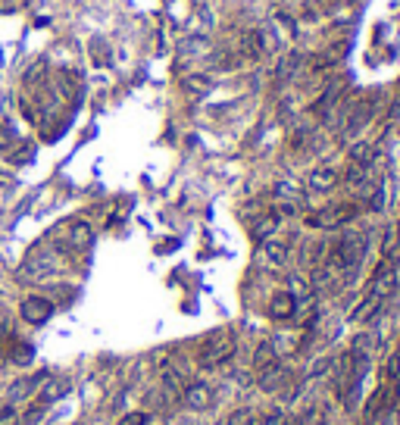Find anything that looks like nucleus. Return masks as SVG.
I'll list each match as a JSON object with an SVG mask.
<instances>
[{"mask_svg":"<svg viewBox=\"0 0 400 425\" xmlns=\"http://www.w3.org/2000/svg\"><path fill=\"white\" fill-rule=\"evenodd\" d=\"M394 285H397V275H394V269L381 266L378 272H375L372 285H369L366 297L360 300V306H353V312H350V319H353V322H366V319H372L375 312L381 310V303H385V300L391 297Z\"/></svg>","mask_w":400,"mask_h":425,"instance_id":"f257e3e1","label":"nucleus"},{"mask_svg":"<svg viewBox=\"0 0 400 425\" xmlns=\"http://www.w3.org/2000/svg\"><path fill=\"white\" fill-rule=\"evenodd\" d=\"M231 353H235V335H231L228 328H219L203 341L200 356H197V366L206 369V372H212V369L225 366V362L231 360Z\"/></svg>","mask_w":400,"mask_h":425,"instance_id":"f03ea898","label":"nucleus"},{"mask_svg":"<svg viewBox=\"0 0 400 425\" xmlns=\"http://www.w3.org/2000/svg\"><path fill=\"white\" fill-rule=\"evenodd\" d=\"M56 269H60V260H56L53 250L38 247V250H31V253L25 256V262L19 266L16 278L19 281H44V278H50Z\"/></svg>","mask_w":400,"mask_h":425,"instance_id":"7ed1b4c3","label":"nucleus"},{"mask_svg":"<svg viewBox=\"0 0 400 425\" xmlns=\"http://www.w3.org/2000/svg\"><path fill=\"white\" fill-rule=\"evenodd\" d=\"M356 212L360 210H356L353 203H331V206H325L322 212L310 216V225H316V228H341V225L350 222Z\"/></svg>","mask_w":400,"mask_h":425,"instance_id":"20e7f679","label":"nucleus"},{"mask_svg":"<svg viewBox=\"0 0 400 425\" xmlns=\"http://www.w3.org/2000/svg\"><path fill=\"white\" fill-rule=\"evenodd\" d=\"M19 316H22L28 325L50 322V316H53V300L41 297V294H31V297H25L22 303H19Z\"/></svg>","mask_w":400,"mask_h":425,"instance_id":"39448f33","label":"nucleus"},{"mask_svg":"<svg viewBox=\"0 0 400 425\" xmlns=\"http://www.w3.org/2000/svg\"><path fill=\"white\" fill-rule=\"evenodd\" d=\"M50 381V372H35L25 375V378H16L10 388H6V403H19V400H28L31 394H38V388H44Z\"/></svg>","mask_w":400,"mask_h":425,"instance_id":"423d86ee","label":"nucleus"},{"mask_svg":"<svg viewBox=\"0 0 400 425\" xmlns=\"http://www.w3.org/2000/svg\"><path fill=\"white\" fill-rule=\"evenodd\" d=\"M306 62V53H300V50H288V53L278 56V62H275V85H288V81L297 78V72L303 69Z\"/></svg>","mask_w":400,"mask_h":425,"instance_id":"0eeeda50","label":"nucleus"},{"mask_svg":"<svg viewBox=\"0 0 400 425\" xmlns=\"http://www.w3.org/2000/svg\"><path fill=\"white\" fill-rule=\"evenodd\" d=\"M372 112H375V106L369 103V100H360V103H353V106H350L347 119H344V138H353V135H360V131L369 125V119H372Z\"/></svg>","mask_w":400,"mask_h":425,"instance_id":"6e6552de","label":"nucleus"},{"mask_svg":"<svg viewBox=\"0 0 400 425\" xmlns=\"http://www.w3.org/2000/svg\"><path fill=\"white\" fill-rule=\"evenodd\" d=\"M181 400H185L188 410H206V406L212 403V391H210V385H203V381H194V385L181 388Z\"/></svg>","mask_w":400,"mask_h":425,"instance_id":"1a4fd4ad","label":"nucleus"},{"mask_svg":"<svg viewBox=\"0 0 400 425\" xmlns=\"http://www.w3.org/2000/svg\"><path fill=\"white\" fill-rule=\"evenodd\" d=\"M260 260L266 262V266H281V262L288 260V244L275 241V238L260 241Z\"/></svg>","mask_w":400,"mask_h":425,"instance_id":"9d476101","label":"nucleus"},{"mask_svg":"<svg viewBox=\"0 0 400 425\" xmlns=\"http://www.w3.org/2000/svg\"><path fill=\"white\" fill-rule=\"evenodd\" d=\"M306 185H310V191L325 194V191H331V188L338 185V172H335V169H328V166H319V169H312V172H310Z\"/></svg>","mask_w":400,"mask_h":425,"instance_id":"9b49d317","label":"nucleus"},{"mask_svg":"<svg viewBox=\"0 0 400 425\" xmlns=\"http://www.w3.org/2000/svg\"><path fill=\"white\" fill-rule=\"evenodd\" d=\"M294 310H297V303H294V297L288 291H275L272 300H269L272 319H294Z\"/></svg>","mask_w":400,"mask_h":425,"instance_id":"f8f14e48","label":"nucleus"},{"mask_svg":"<svg viewBox=\"0 0 400 425\" xmlns=\"http://www.w3.org/2000/svg\"><path fill=\"white\" fill-rule=\"evenodd\" d=\"M278 222H281V216L278 212H266V216H260L253 225H250V238L253 241H266V238H272L275 235V228H278Z\"/></svg>","mask_w":400,"mask_h":425,"instance_id":"ddd939ff","label":"nucleus"},{"mask_svg":"<svg viewBox=\"0 0 400 425\" xmlns=\"http://www.w3.org/2000/svg\"><path fill=\"white\" fill-rule=\"evenodd\" d=\"M91 241H94V228L88 222H72L69 225V247L72 250H88L91 247Z\"/></svg>","mask_w":400,"mask_h":425,"instance_id":"4468645a","label":"nucleus"},{"mask_svg":"<svg viewBox=\"0 0 400 425\" xmlns=\"http://www.w3.org/2000/svg\"><path fill=\"white\" fill-rule=\"evenodd\" d=\"M69 391V378H56V381H50L47 388H41V397H38V406H44L47 410L53 400H60L62 394Z\"/></svg>","mask_w":400,"mask_h":425,"instance_id":"2eb2a0df","label":"nucleus"},{"mask_svg":"<svg viewBox=\"0 0 400 425\" xmlns=\"http://www.w3.org/2000/svg\"><path fill=\"white\" fill-rule=\"evenodd\" d=\"M372 160H375V144L372 141H356L353 147H350V162H356V166H369Z\"/></svg>","mask_w":400,"mask_h":425,"instance_id":"dca6fc26","label":"nucleus"},{"mask_svg":"<svg viewBox=\"0 0 400 425\" xmlns=\"http://www.w3.org/2000/svg\"><path fill=\"white\" fill-rule=\"evenodd\" d=\"M338 97H341V81H331L328 91H325L322 97H319L316 103H312V110H316L319 116H322V112H328L331 106H335V100H338Z\"/></svg>","mask_w":400,"mask_h":425,"instance_id":"f3484780","label":"nucleus"},{"mask_svg":"<svg viewBox=\"0 0 400 425\" xmlns=\"http://www.w3.org/2000/svg\"><path fill=\"white\" fill-rule=\"evenodd\" d=\"M10 360L16 362V366H28V362L35 360V347H31L28 341H16L10 347Z\"/></svg>","mask_w":400,"mask_h":425,"instance_id":"a211bd4d","label":"nucleus"},{"mask_svg":"<svg viewBox=\"0 0 400 425\" xmlns=\"http://www.w3.org/2000/svg\"><path fill=\"white\" fill-rule=\"evenodd\" d=\"M278 356H275V347H272V341H262L260 347H256V353H253V369L260 372V369H266L269 362H275Z\"/></svg>","mask_w":400,"mask_h":425,"instance_id":"6ab92c4d","label":"nucleus"},{"mask_svg":"<svg viewBox=\"0 0 400 425\" xmlns=\"http://www.w3.org/2000/svg\"><path fill=\"white\" fill-rule=\"evenodd\" d=\"M181 88H185V91H191V94H206L212 88V78H210V75H188V78L181 81Z\"/></svg>","mask_w":400,"mask_h":425,"instance_id":"aec40b11","label":"nucleus"},{"mask_svg":"<svg viewBox=\"0 0 400 425\" xmlns=\"http://www.w3.org/2000/svg\"><path fill=\"white\" fill-rule=\"evenodd\" d=\"M275 197H288V200H294V197H300V188H297V185H291V181H275Z\"/></svg>","mask_w":400,"mask_h":425,"instance_id":"412c9836","label":"nucleus"},{"mask_svg":"<svg viewBox=\"0 0 400 425\" xmlns=\"http://www.w3.org/2000/svg\"><path fill=\"white\" fill-rule=\"evenodd\" d=\"M228 425H256V419H253V412H250L247 406H244V410H235V412H231Z\"/></svg>","mask_w":400,"mask_h":425,"instance_id":"4be33fe9","label":"nucleus"},{"mask_svg":"<svg viewBox=\"0 0 400 425\" xmlns=\"http://www.w3.org/2000/svg\"><path fill=\"white\" fill-rule=\"evenodd\" d=\"M150 422V412L138 410V412H128V416H122L116 425H147Z\"/></svg>","mask_w":400,"mask_h":425,"instance_id":"5701e85b","label":"nucleus"},{"mask_svg":"<svg viewBox=\"0 0 400 425\" xmlns=\"http://www.w3.org/2000/svg\"><path fill=\"white\" fill-rule=\"evenodd\" d=\"M12 141H16V135L10 128H0V153H6L12 147Z\"/></svg>","mask_w":400,"mask_h":425,"instance_id":"b1692460","label":"nucleus"},{"mask_svg":"<svg viewBox=\"0 0 400 425\" xmlns=\"http://www.w3.org/2000/svg\"><path fill=\"white\" fill-rule=\"evenodd\" d=\"M10 419H19V416H16V406H12V403H3V406H0V425L10 422Z\"/></svg>","mask_w":400,"mask_h":425,"instance_id":"393cba45","label":"nucleus"},{"mask_svg":"<svg viewBox=\"0 0 400 425\" xmlns=\"http://www.w3.org/2000/svg\"><path fill=\"white\" fill-rule=\"evenodd\" d=\"M12 10V0H0V12H10Z\"/></svg>","mask_w":400,"mask_h":425,"instance_id":"a878e982","label":"nucleus"},{"mask_svg":"<svg viewBox=\"0 0 400 425\" xmlns=\"http://www.w3.org/2000/svg\"><path fill=\"white\" fill-rule=\"evenodd\" d=\"M397 425H400V410H397Z\"/></svg>","mask_w":400,"mask_h":425,"instance_id":"bb28decb","label":"nucleus"},{"mask_svg":"<svg viewBox=\"0 0 400 425\" xmlns=\"http://www.w3.org/2000/svg\"><path fill=\"white\" fill-rule=\"evenodd\" d=\"M362 425H369V422H362Z\"/></svg>","mask_w":400,"mask_h":425,"instance_id":"cd10ccee","label":"nucleus"}]
</instances>
